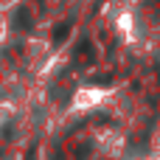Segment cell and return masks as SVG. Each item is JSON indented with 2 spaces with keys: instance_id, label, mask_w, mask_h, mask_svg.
Returning a JSON list of instances; mask_svg holds the SVG:
<instances>
[{
  "instance_id": "1",
  "label": "cell",
  "mask_w": 160,
  "mask_h": 160,
  "mask_svg": "<svg viewBox=\"0 0 160 160\" xmlns=\"http://www.w3.org/2000/svg\"><path fill=\"white\" fill-rule=\"evenodd\" d=\"M107 98H112V90H107V87H82V90H76L70 107L79 110V112H84V110H98Z\"/></svg>"
}]
</instances>
